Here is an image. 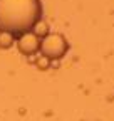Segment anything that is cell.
Here are the masks:
<instances>
[{
    "mask_svg": "<svg viewBox=\"0 0 114 121\" xmlns=\"http://www.w3.org/2000/svg\"><path fill=\"white\" fill-rule=\"evenodd\" d=\"M13 44V37L7 32H0V47L2 49H8Z\"/></svg>",
    "mask_w": 114,
    "mask_h": 121,
    "instance_id": "cell-4",
    "label": "cell"
},
{
    "mask_svg": "<svg viewBox=\"0 0 114 121\" xmlns=\"http://www.w3.org/2000/svg\"><path fill=\"white\" fill-rule=\"evenodd\" d=\"M40 20V0H0V32H7L15 39L32 32Z\"/></svg>",
    "mask_w": 114,
    "mask_h": 121,
    "instance_id": "cell-1",
    "label": "cell"
},
{
    "mask_svg": "<svg viewBox=\"0 0 114 121\" xmlns=\"http://www.w3.org/2000/svg\"><path fill=\"white\" fill-rule=\"evenodd\" d=\"M69 49V44L62 34H47L44 39H40V54L49 60L61 59Z\"/></svg>",
    "mask_w": 114,
    "mask_h": 121,
    "instance_id": "cell-2",
    "label": "cell"
},
{
    "mask_svg": "<svg viewBox=\"0 0 114 121\" xmlns=\"http://www.w3.org/2000/svg\"><path fill=\"white\" fill-rule=\"evenodd\" d=\"M17 47H19V51H20L22 54L32 56V54H35V52L39 51V47H40V37L35 35L34 32H27V34H24V35L19 37Z\"/></svg>",
    "mask_w": 114,
    "mask_h": 121,
    "instance_id": "cell-3",
    "label": "cell"
},
{
    "mask_svg": "<svg viewBox=\"0 0 114 121\" xmlns=\"http://www.w3.org/2000/svg\"><path fill=\"white\" fill-rule=\"evenodd\" d=\"M32 30H34V34H35V35H39V37H42V35L45 37V35H47V32H49L47 24H44L42 20H40V22H37V24H35V27H34Z\"/></svg>",
    "mask_w": 114,
    "mask_h": 121,
    "instance_id": "cell-5",
    "label": "cell"
}]
</instances>
